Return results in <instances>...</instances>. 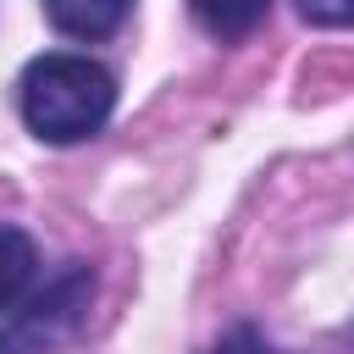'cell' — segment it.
Listing matches in <instances>:
<instances>
[{"label": "cell", "instance_id": "obj_1", "mask_svg": "<svg viewBox=\"0 0 354 354\" xmlns=\"http://www.w3.org/2000/svg\"><path fill=\"white\" fill-rule=\"evenodd\" d=\"M17 105H22V122L44 144H77V138H94L111 122V111H116V77L100 61H88V55L50 50V55H39V61L22 66Z\"/></svg>", "mask_w": 354, "mask_h": 354}, {"label": "cell", "instance_id": "obj_4", "mask_svg": "<svg viewBox=\"0 0 354 354\" xmlns=\"http://www.w3.org/2000/svg\"><path fill=\"white\" fill-rule=\"evenodd\" d=\"M33 266H39V254H33V238H28L22 227L0 221V310H11V304L28 293V282H33Z\"/></svg>", "mask_w": 354, "mask_h": 354}, {"label": "cell", "instance_id": "obj_7", "mask_svg": "<svg viewBox=\"0 0 354 354\" xmlns=\"http://www.w3.org/2000/svg\"><path fill=\"white\" fill-rule=\"evenodd\" d=\"M210 354H282V348H271V343H266L260 332H249V326H243V332H232V337H221V343H216Z\"/></svg>", "mask_w": 354, "mask_h": 354}, {"label": "cell", "instance_id": "obj_3", "mask_svg": "<svg viewBox=\"0 0 354 354\" xmlns=\"http://www.w3.org/2000/svg\"><path fill=\"white\" fill-rule=\"evenodd\" d=\"M133 11V0H44V17L66 33V39H111L122 28V17Z\"/></svg>", "mask_w": 354, "mask_h": 354}, {"label": "cell", "instance_id": "obj_2", "mask_svg": "<svg viewBox=\"0 0 354 354\" xmlns=\"http://www.w3.org/2000/svg\"><path fill=\"white\" fill-rule=\"evenodd\" d=\"M88 299H94V271L88 266H66L55 282H44L22 310H11V321L0 326V354H44V348H61L83 315H88Z\"/></svg>", "mask_w": 354, "mask_h": 354}, {"label": "cell", "instance_id": "obj_5", "mask_svg": "<svg viewBox=\"0 0 354 354\" xmlns=\"http://www.w3.org/2000/svg\"><path fill=\"white\" fill-rule=\"evenodd\" d=\"M194 6V17H199V28L210 33V39H221V44H238L260 17H266V6L271 0H188Z\"/></svg>", "mask_w": 354, "mask_h": 354}, {"label": "cell", "instance_id": "obj_6", "mask_svg": "<svg viewBox=\"0 0 354 354\" xmlns=\"http://www.w3.org/2000/svg\"><path fill=\"white\" fill-rule=\"evenodd\" d=\"M299 17L315 28H354V0H299Z\"/></svg>", "mask_w": 354, "mask_h": 354}]
</instances>
